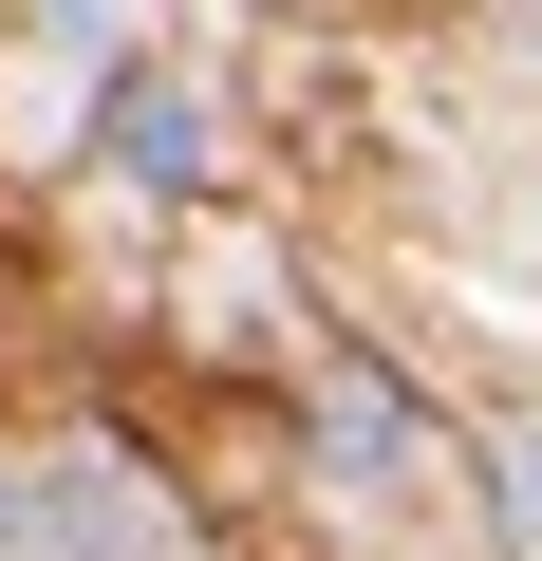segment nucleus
Listing matches in <instances>:
<instances>
[{
  "mask_svg": "<svg viewBox=\"0 0 542 561\" xmlns=\"http://www.w3.org/2000/svg\"><path fill=\"white\" fill-rule=\"evenodd\" d=\"M319 449H337V486H412V468H430V412H412L374 356H319Z\"/></svg>",
  "mask_w": 542,
  "mask_h": 561,
  "instance_id": "obj_2",
  "label": "nucleus"
},
{
  "mask_svg": "<svg viewBox=\"0 0 542 561\" xmlns=\"http://www.w3.org/2000/svg\"><path fill=\"white\" fill-rule=\"evenodd\" d=\"M94 169H113V187H206V76L113 57V94H94Z\"/></svg>",
  "mask_w": 542,
  "mask_h": 561,
  "instance_id": "obj_1",
  "label": "nucleus"
},
{
  "mask_svg": "<svg viewBox=\"0 0 542 561\" xmlns=\"http://www.w3.org/2000/svg\"><path fill=\"white\" fill-rule=\"evenodd\" d=\"M486 524H505V542H523V561H542V412H523V431H505V449H486Z\"/></svg>",
  "mask_w": 542,
  "mask_h": 561,
  "instance_id": "obj_4",
  "label": "nucleus"
},
{
  "mask_svg": "<svg viewBox=\"0 0 542 561\" xmlns=\"http://www.w3.org/2000/svg\"><path fill=\"white\" fill-rule=\"evenodd\" d=\"M0 561H113V486H94V468L20 486V505H0Z\"/></svg>",
  "mask_w": 542,
  "mask_h": 561,
  "instance_id": "obj_3",
  "label": "nucleus"
}]
</instances>
